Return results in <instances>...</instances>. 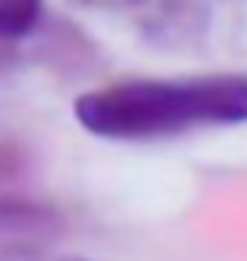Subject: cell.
<instances>
[{"instance_id": "1", "label": "cell", "mask_w": 247, "mask_h": 261, "mask_svg": "<svg viewBox=\"0 0 247 261\" xmlns=\"http://www.w3.org/2000/svg\"><path fill=\"white\" fill-rule=\"evenodd\" d=\"M73 120L106 142H160L247 123V76H135L77 94Z\"/></svg>"}, {"instance_id": "2", "label": "cell", "mask_w": 247, "mask_h": 261, "mask_svg": "<svg viewBox=\"0 0 247 261\" xmlns=\"http://www.w3.org/2000/svg\"><path fill=\"white\" fill-rule=\"evenodd\" d=\"M55 218L40 207L26 203H0V247L8 243H26V240H51Z\"/></svg>"}, {"instance_id": "3", "label": "cell", "mask_w": 247, "mask_h": 261, "mask_svg": "<svg viewBox=\"0 0 247 261\" xmlns=\"http://www.w3.org/2000/svg\"><path fill=\"white\" fill-rule=\"evenodd\" d=\"M40 22V0H0V40H22Z\"/></svg>"}, {"instance_id": "4", "label": "cell", "mask_w": 247, "mask_h": 261, "mask_svg": "<svg viewBox=\"0 0 247 261\" xmlns=\"http://www.w3.org/2000/svg\"><path fill=\"white\" fill-rule=\"evenodd\" d=\"M80 4H87V8H109V11H116V8H138V4H149V0H80Z\"/></svg>"}]
</instances>
